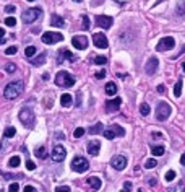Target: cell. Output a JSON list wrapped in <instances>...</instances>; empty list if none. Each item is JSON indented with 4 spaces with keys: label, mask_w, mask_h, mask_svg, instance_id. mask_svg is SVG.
Returning a JSON list of instances; mask_svg holds the SVG:
<instances>
[{
    "label": "cell",
    "mask_w": 185,
    "mask_h": 192,
    "mask_svg": "<svg viewBox=\"0 0 185 192\" xmlns=\"http://www.w3.org/2000/svg\"><path fill=\"white\" fill-rule=\"evenodd\" d=\"M5 72H7V73H13V72H17V65H15V63H7V65H5Z\"/></svg>",
    "instance_id": "8d00e7d4"
},
{
    "label": "cell",
    "mask_w": 185,
    "mask_h": 192,
    "mask_svg": "<svg viewBox=\"0 0 185 192\" xmlns=\"http://www.w3.org/2000/svg\"><path fill=\"white\" fill-rule=\"evenodd\" d=\"M42 42L44 44H55V42H60L63 41V36L60 33H52V31H47V33L42 34Z\"/></svg>",
    "instance_id": "ba28073f"
},
{
    "label": "cell",
    "mask_w": 185,
    "mask_h": 192,
    "mask_svg": "<svg viewBox=\"0 0 185 192\" xmlns=\"http://www.w3.org/2000/svg\"><path fill=\"white\" fill-rule=\"evenodd\" d=\"M156 166H158V163H156L154 158L146 159V163H144V168H146V169H153V168H156Z\"/></svg>",
    "instance_id": "4dcf8cb0"
},
{
    "label": "cell",
    "mask_w": 185,
    "mask_h": 192,
    "mask_svg": "<svg viewBox=\"0 0 185 192\" xmlns=\"http://www.w3.org/2000/svg\"><path fill=\"white\" fill-rule=\"evenodd\" d=\"M50 25L55 28H63L65 26V20L59 17V15H50Z\"/></svg>",
    "instance_id": "ffe728a7"
},
{
    "label": "cell",
    "mask_w": 185,
    "mask_h": 192,
    "mask_svg": "<svg viewBox=\"0 0 185 192\" xmlns=\"http://www.w3.org/2000/svg\"><path fill=\"white\" fill-rule=\"evenodd\" d=\"M46 59H47V54L46 52H42L41 55H38L36 59H31V63H33L34 67H41L44 62H46Z\"/></svg>",
    "instance_id": "7402d4cb"
},
{
    "label": "cell",
    "mask_w": 185,
    "mask_h": 192,
    "mask_svg": "<svg viewBox=\"0 0 185 192\" xmlns=\"http://www.w3.org/2000/svg\"><path fill=\"white\" fill-rule=\"evenodd\" d=\"M23 90H25V83H23L21 80H17V82H11L5 86L3 96H5L7 99H15L23 93Z\"/></svg>",
    "instance_id": "6da1fadb"
},
{
    "label": "cell",
    "mask_w": 185,
    "mask_h": 192,
    "mask_svg": "<svg viewBox=\"0 0 185 192\" xmlns=\"http://www.w3.org/2000/svg\"><path fill=\"white\" fill-rule=\"evenodd\" d=\"M55 85L60 86V88H70V86L75 85V78H73V75H70L68 72L62 70L55 75Z\"/></svg>",
    "instance_id": "7a4b0ae2"
},
{
    "label": "cell",
    "mask_w": 185,
    "mask_h": 192,
    "mask_svg": "<svg viewBox=\"0 0 185 192\" xmlns=\"http://www.w3.org/2000/svg\"><path fill=\"white\" fill-rule=\"evenodd\" d=\"M5 25H7V26H10V28H13L15 25H17V20H15L13 17H10V18H7V20H5Z\"/></svg>",
    "instance_id": "74e56055"
},
{
    "label": "cell",
    "mask_w": 185,
    "mask_h": 192,
    "mask_svg": "<svg viewBox=\"0 0 185 192\" xmlns=\"http://www.w3.org/2000/svg\"><path fill=\"white\" fill-rule=\"evenodd\" d=\"M34 54H36V47L34 46H28L25 49V55H26V57H33Z\"/></svg>",
    "instance_id": "836d02e7"
},
{
    "label": "cell",
    "mask_w": 185,
    "mask_h": 192,
    "mask_svg": "<svg viewBox=\"0 0 185 192\" xmlns=\"http://www.w3.org/2000/svg\"><path fill=\"white\" fill-rule=\"evenodd\" d=\"M177 15L185 17V0H180V2L177 3Z\"/></svg>",
    "instance_id": "83f0119b"
},
{
    "label": "cell",
    "mask_w": 185,
    "mask_h": 192,
    "mask_svg": "<svg viewBox=\"0 0 185 192\" xmlns=\"http://www.w3.org/2000/svg\"><path fill=\"white\" fill-rule=\"evenodd\" d=\"M86 182H88V186H89L91 189H94V190L101 189V186H102L101 179H99L98 176H91V178H88V179H86Z\"/></svg>",
    "instance_id": "d6986e66"
},
{
    "label": "cell",
    "mask_w": 185,
    "mask_h": 192,
    "mask_svg": "<svg viewBox=\"0 0 185 192\" xmlns=\"http://www.w3.org/2000/svg\"><path fill=\"white\" fill-rule=\"evenodd\" d=\"M102 134H104V137H106L107 140H112V138H115L119 135V137H123L125 135V130L122 129L120 125H111L109 129H106V130H102Z\"/></svg>",
    "instance_id": "52a82bcc"
},
{
    "label": "cell",
    "mask_w": 185,
    "mask_h": 192,
    "mask_svg": "<svg viewBox=\"0 0 185 192\" xmlns=\"http://www.w3.org/2000/svg\"><path fill=\"white\" fill-rule=\"evenodd\" d=\"M5 42V29L3 28H0V44Z\"/></svg>",
    "instance_id": "7bdbcfd3"
},
{
    "label": "cell",
    "mask_w": 185,
    "mask_h": 192,
    "mask_svg": "<svg viewBox=\"0 0 185 192\" xmlns=\"http://www.w3.org/2000/svg\"><path fill=\"white\" fill-rule=\"evenodd\" d=\"M55 190H57V192H62V190L68 192V190H70V187H68V186H59V187H57V189H55Z\"/></svg>",
    "instance_id": "bcb514c9"
},
{
    "label": "cell",
    "mask_w": 185,
    "mask_h": 192,
    "mask_svg": "<svg viewBox=\"0 0 185 192\" xmlns=\"http://www.w3.org/2000/svg\"><path fill=\"white\" fill-rule=\"evenodd\" d=\"M17 51H18L17 46H11V47H8V49L5 51V54L7 55H13V54H17Z\"/></svg>",
    "instance_id": "f35d334b"
},
{
    "label": "cell",
    "mask_w": 185,
    "mask_h": 192,
    "mask_svg": "<svg viewBox=\"0 0 185 192\" xmlns=\"http://www.w3.org/2000/svg\"><path fill=\"white\" fill-rule=\"evenodd\" d=\"M102 130H104V129H102V124H101V122H98L96 125L89 127V130H88V132H89L91 135H98V134H101Z\"/></svg>",
    "instance_id": "cb8c5ba5"
},
{
    "label": "cell",
    "mask_w": 185,
    "mask_h": 192,
    "mask_svg": "<svg viewBox=\"0 0 185 192\" xmlns=\"http://www.w3.org/2000/svg\"><path fill=\"white\" fill-rule=\"evenodd\" d=\"M20 163H21L20 156H11L10 161H8V165H10V168H17V166H20Z\"/></svg>",
    "instance_id": "1f68e13d"
},
{
    "label": "cell",
    "mask_w": 185,
    "mask_h": 192,
    "mask_svg": "<svg viewBox=\"0 0 185 192\" xmlns=\"http://www.w3.org/2000/svg\"><path fill=\"white\" fill-rule=\"evenodd\" d=\"M151 153L154 155V156H162V155H164V147H162V145H154V147H151Z\"/></svg>",
    "instance_id": "d4e9b609"
},
{
    "label": "cell",
    "mask_w": 185,
    "mask_h": 192,
    "mask_svg": "<svg viewBox=\"0 0 185 192\" xmlns=\"http://www.w3.org/2000/svg\"><path fill=\"white\" fill-rule=\"evenodd\" d=\"M174 44H175V41H174V38H171V36H166V38H162L161 41L158 42V46H156V51H169V49H172L174 47Z\"/></svg>",
    "instance_id": "8fae6325"
},
{
    "label": "cell",
    "mask_w": 185,
    "mask_h": 192,
    "mask_svg": "<svg viewBox=\"0 0 185 192\" xmlns=\"http://www.w3.org/2000/svg\"><path fill=\"white\" fill-rule=\"evenodd\" d=\"M180 94H182V80H179V82L175 83V86H174V96L179 98Z\"/></svg>",
    "instance_id": "f1b7e54d"
},
{
    "label": "cell",
    "mask_w": 185,
    "mask_h": 192,
    "mask_svg": "<svg viewBox=\"0 0 185 192\" xmlns=\"http://www.w3.org/2000/svg\"><path fill=\"white\" fill-rule=\"evenodd\" d=\"M20 189V186H18V184L17 182H13V184H10V187H8V190L10 192H17Z\"/></svg>",
    "instance_id": "b9f144b4"
},
{
    "label": "cell",
    "mask_w": 185,
    "mask_h": 192,
    "mask_svg": "<svg viewBox=\"0 0 185 192\" xmlns=\"http://www.w3.org/2000/svg\"><path fill=\"white\" fill-rule=\"evenodd\" d=\"M175 176H177V174H175V171H174V169H169L167 173H166V176H164V179L171 182V181H174V179H175Z\"/></svg>",
    "instance_id": "d6a6232c"
},
{
    "label": "cell",
    "mask_w": 185,
    "mask_h": 192,
    "mask_svg": "<svg viewBox=\"0 0 185 192\" xmlns=\"http://www.w3.org/2000/svg\"><path fill=\"white\" fill-rule=\"evenodd\" d=\"M83 29H89V18L86 15L83 17Z\"/></svg>",
    "instance_id": "ab89813d"
},
{
    "label": "cell",
    "mask_w": 185,
    "mask_h": 192,
    "mask_svg": "<svg viewBox=\"0 0 185 192\" xmlns=\"http://www.w3.org/2000/svg\"><path fill=\"white\" fill-rule=\"evenodd\" d=\"M76 106H81V91H78V101H76Z\"/></svg>",
    "instance_id": "816d5d0a"
},
{
    "label": "cell",
    "mask_w": 185,
    "mask_h": 192,
    "mask_svg": "<svg viewBox=\"0 0 185 192\" xmlns=\"http://www.w3.org/2000/svg\"><path fill=\"white\" fill-rule=\"evenodd\" d=\"M99 150H101V142H99V140H91V142L88 143V153H89L91 156H96V155L99 153Z\"/></svg>",
    "instance_id": "2e32d148"
},
{
    "label": "cell",
    "mask_w": 185,
    "mask_h": 192,
    "mask_svg": "<svg viewBox=\"0 0 185 192\" xmlns=\"http://www.w3.org/2000/svg\"><path fill=\"white\" fill-rule=\"evenodd\" d=\"M26 168H28L29 171H33V169H36V165H34L33 161H26Z\"/></svg>",
    "instance_id": "f6af8a7d"
},
{
    "label": "cell",
    "mask_w": 185,
    "mask_h": 192,
    "mask_svg": "<svg viewBox=\"0 0 185 192\" xmlns=\"http://www.w3.org/2000/svg\"><path fill=\"white\" fill-rule=\"evenodd\" d=\"M71 103H73V98H71V94L65 93V94L60 96V104H62L63 107H70Z\"/></svg>",
    "instance_id": "44dd1931"
},
{
    "label": "cell",
    "mask_w": 185,
    "mask_h": 192,
    "mask_svg": "<svg viewBox=\"0 0 185 192\" xmlns=\"http://www.w3.org/2000/svg\"><path fill=\"white\" fill-rule=\"evenodd\" d=\"M106 93H107V96H114L117 93V85H115L114 82H109L106 85Z\"/></svg>",
    "instance_id": "603a6c76"
},
{
    "label": "cell",
    "mask_w": 185,
    "mask_h": 192,
    "mask_svg": "<svg viewBox=\"0 0 185 192\" xmlns=\"http://www.w3.org/2000/svg\"><path fill=\"white\" fill-rule=\"evenodd\" d=\"M112 23H114V20L111 17H107V15H98V17H96V25L104 28V29H109L112 26Z\"/></svg>",
    "instance_id": "4fadbf2b"
},
{
    "label": "cell",
    "mask_w": 185,
    "mask_h": 192,
    "mask_svg": "<svg viewBox=\"0 0 185 192\" xmlns=\"http://www.w3.org/2000/svg\"><path fill=\"white\" fill-rule=\"evenodd\" d=\"M83 135H84V129H83V127L75 129V132H73V137L75 138H80V137H83Z\"/></svg>",
    "instance_id": "d590c367"
},
{
    "label": "cell",
    "mask_w": 185,
    "mask_h": 192,
    "mask_svg": "<svg viewBox=\"0 0 185 192\" xmlns=\"http://www.w3.org/2000/svg\"><path fill=\"white\" fill-rule=\"evenodd\" d=\"M158 67H159V60L156 57H151L150 60H148L146 67H144V70H146L148 75H154L156 70H158Z\"/></svg>",
    "instance_id": "9a60e30c"
},
{
    "label": "cell",
    "mask_w": 185,
    "mask_h": 192,
    "mask_svg": "<svg viewBox=\"0 0 185 192\" xmlns=\"http://www.w3.org/2000/svg\"><path fill=\"white\" fill-rule=\"evenodd\" d=\"M120 104H122V99H120V98H114V99H111V101H107L106 109L109 111V113H114V111H119Z\"/></svg>",
    "instance_id": "ac0fdd59"
},
{
    "label": "cell",
    "mask_w": 185,
    "mask_h": 192,
    "mask_svg": "<svg viewBox=\"0 0 185 192\" xmlns=\"http://www.w3.org/2000/svg\"><path fill=\"white\" fill-rule=\"evenodd\" d=\"M182 69H183V70H185V62H183V63H182Z\"/></svg>",
    "instance_id": "11a10c76"
},
{
    "label": "cell",
    "mask_w": 185,
    "mask_h": 192,
    "mask_svg": "<svg viewBox=\"0 0 185 192\" xmlns=\"http://www.w3.org/2000/svg\"><path fill=\"white\" fill-rule=\"evenodd\" d=\"M5 11H7V13H15V11H17V7H15V5H7Z\"/></svg>",
    "instance_id": "60d3db41"
},
{
    "label": "cell",
    "mask_w": 185,
    "mask_h": 192,
    "mask_svg": "<svg viewBox=\"0 0 185 192\" xmlns=\"http://www.w3.org/2000/svg\"><path fill=\"white\" fill-rule=\"evenodd\" d=\"M25 190H26V192H34L36 189H34L33 186H25Z\"/></svg>",
    "instance_id": "f907efd6"
},
{
    "label": "cell",
    "mask_w": 185,
    "mask_h": 192,
    "mask_svg": "<svg viewBox=\"0 0 185 192\" xmlns=\"http://www.w3.org/2000/svg\"><path fill=\"white\" fill-rule=\"evenodd\" d=\"M104 77H106V70H99L98 73H96V78L98 80H102Z\"/></svg>",
    "instance_id": "ee69618b"
},
{
    "label": "cell",
    "mask_w": 185,
    "mask_h": 192,
    "mask_svg": "<svg viewBox=\"0 0 185 192\" xmlns=\"http://www.w3.org/2000/svg\"><path fill=\"white\" fill-rule=\"evenodd\" d=\"M180 163H182V166H185V153L180 156Z\"/></svg>",
    "instance_id": "db71d44e"
},
{
    "label": "cell",
    "mask_w": 185,
    "mask_h": 192,
    "mask_svg": "<svg viewBox=\"0 0 185 192\" xmlns=\"http://www.w3.org/2000/svg\"><path fill=\"white\" fill-rule=\"evenodd\" d=\"M20 121H21V124H25V127H33L36 122V116L29 107H23L20 111Z\"/></svg>",
    "instance_id": "3957f363"
},
{
    "label": "cell",
    "mask_w": 185,
    "mask_h": 192,
    "mask_svg": "<svg viewBox=\"0 0 185 192\" xmlns=\"http://www.w3.org/2000/svg\"><path fill=\"white\" fill-rule=\"evenodd\" d=\"M158 93L164 94V93H166V86H164V85H159V86H158Z\"/></svg>",
    "instance_id": "7dc6e473"
},
{
    "label": "cell",
    "mask_w": 185,
    "mask_h": 192,
    "mask_svg": "<svg viewBox=\"0 0 185 192\" xmlns=\"http://www.w3.org/2000/svg\"><path fill=\"white\" fill-rule=\"evenodd\" d=\"M71 169H73L75 173H84V171L89 169V163L83 156H75L73 161H71Z\"/></svg>",
    "instance_id": "5b68a950"
},
{
    "label": "cell",
    "mask_w": 185,
    "mask_h": 192,
    "mask_svg": "<svg viewBox=\"0 0 185 192\" xmlns=\"http://www.w3.org/2000/svg\"><path fill=\"white\" fill-rule=\"evenodd\" d=\"M92 42H94V46L98 47V49H106V47L109 46V41H107L106 34H102V33L92 34Z\"/></svg>",
    "instance_id": "7c38bea8"
},
{
    "label": "cell",
    "mask_w": 185,
    "mask_h": 192,
    "mask_svg": "<svg viewBox=\"0 0 185 192\" xmlns=\"http://www.w3.org/2000/svg\"><path fill=\"white\" fill-rule=\"evenodd\" d=\"M111 166L114 168V169H117V171L125 169L127 158L123 156V155H115V156H112V159H111Z\"/></svg>",
    "instance_id": "30bf717a"
},
{
    "label": "cell",
    "mask_w": 185,
    "mask_h": 192,
    "mask_svg": "<svg viewBox=\"0 0 185 192\" xmlns=\"http://www.w3.org/2000/svg\"><path fill=\"white\" fill-rule=\"evenodd\" d=\"M106 62H107V59L104 55H96L94 57V63H98V65H104Z\"/></svg>",
    "instance_id": "e575fe53"
},
{
    "label": "cell",
    "mask_w": 185,
    "mask_h": 192,
    "mask_svg": "<svg viewBox=\"0 0 185 192\" xmlns=\"http://www.w3.org/2000/svg\"><path fill=\"white\" fill-rule=\"evenodd\" d=\"M41 15H42V10L39 8V7H33V8H26L25 11H23L21 18H23L25 23H34Z\"/></svg>",
    "instance_id": "277c9868"
},
{
    "label": "cell",
    "mask_w": 185,
    "mask_h": 192,
    "mask_svg": "<svg viewBox=\"0 0 185 192\" xmlns=\"http://www.w3.org/2000/svg\"><path fill=\"white\" fill-rule=\"evenodd\" d=\"M153 138H162V134H159V132H153Z\"/></svg>",
    "instance_id": "681fc988"
},
{
    "label": "cell",
    "mask_w": 185,
    "mask_h": 192,
    "mask_svg": "<svg viewBox=\"0 0 185 192\" xmlns=\"http://www.w3.org/2000/svg\"><path fill=\"white\" fill-rule=\"evenodd\" d=\"M140 113H141L143 116H148L151 113V107H150V104H148V103H143L141 106H140Z\"/></svg>",
    "instance_id": "f546056e"
},
{
    "label": "cell",
    "mask_w": 185,
    "mask_h": 192,
    "mask_svg": "<svg viewBox=\"0 0 185 192\" xmlns=\"http://www.w3.org/2000/svg\"><path fill=\"white\" fill-rule=\"evenodd\" d=\"M50 156H52V159H54L55 163H60V161H63V159H65V156H67V150L63 148L62 145H55L54 148H52Z\"/></svg>",
    "instance_id": "9c48e42d"
},
{
    "label": "cell",
    "mask_w": 185,
    "mask_h": 192,
    "mask_svg": "<svg viewBox=\"0 0 185 192\" xmlns=\"http://www.w3.org/2000/svg\"><path fill=\"white\" fill-rule=\"evenodd\" d=\"M15 134H17V129H15V127H7L5 132H3V137L11 138V137H15Z\"/></svg>",
    "instance_id": "4316f807"
},
{
    "label": "cell",
    "mask_w": 185,
    "mask_h": 192,
    "mask_svg": "<svg viewBox=\"0 0 185 192\" xmlns=\"http://www.w3.org/2000/svg\"><path fill=\"white\" fill-rule=\"evenodd\" d=\"M171 114H172V109L167 103L162 101L156 106V119H158V121H166V119H169Z\"/></svg>",
    "instance_id": "8992f818"
},
{
    "label": "cell",
    "mask_w": 185,
    "mask_h": 192,
    "mask_svg": "<svg viewBox=\"0 0 185 192\" xmlns=\"http://www.w3.org/2000/svg\"><path fill=\"white\" fill-rule=\"evenodd\" d=\"M123 189H125V190H130V189H132V182L127 181L125 184H123Z\"/></svg>",
    "instance_id": "c3c4849f"
},
{
    "label": "cell",
    "mask_w": 185,
    "mask_h": 192,
    "mask_svg": "<svg viewBox=\"0 0 185 192\" xmlns=\"http://www.w3.org/2000/svg\"><path fill=\"white\" fill-rule=\"evenodd\" d=\"M71 44H73V47H76V49H86L88 47V38L86 36H73Z\"/></svg>",
    "instance_id": "5bb4252c"
},
{
    "label": "cell",
    "mask_w": 185,
    "mask_h": 192,
    "mask_svg": "<svg viewBox=\"0 0 185 192\" xmlns=\"http://www.w3.org/2000/svg\"><path fill=\"white\" fill-rule=\"evenodd\" d=\"M28 2H34V0H28Z\"/></svg>",
    "instance_id": "6f0895ef"
},
{
    "label": "cell",
    "mask_w": 185,
    "mask_h": 192,
    "mask_svg": "<svg viewBox=\"0 0 185 192\" xmlns=\"http://www.w3.org/2000/svg\"><path fill=\"white\" fill-rule=\"evenodd\" d=\"M36 156L38 158H41V159H46L47 158V150H46V147H39L38 150H36Z\"/></svg>",
    "instance_id": "484cf974"
},
{
    "label": "cell",
    "mask_w": 185,
    "mask_h": 192,
    "mask_svg": "<svg viewBox=\"0 0 185 192\" xmlns=\"http://www.w3.org/2000/svg\"><path fill=\"white\" fill-rule=\"evenodd\" d=\"M0 174H2L5 179H13V176H11V174H8V173H0Z\"/></svg>",
    "instance_id": "f5cc1de1"
},
{
    "label": "cell",
    "mask_w": 185,
    "mask_h": 192,
    "mask_svg": "<svg viewBox=\"0 0 185 192\" xmlns=\"http://www.w3.org/2000/svg\"><path fill=\"white\" fill-rule=\"evenodd\" d=\"M63 59H67V60H70V62H75L76 60V55H73L70 51H67V49H60V52H59V62L57 63H62Z\"/></svg>",
    "instance_id": "e0dca14e"
},
{
    "label": "cell",
    "mask_w": 185,
    "mask_h": 192,
    "mask_svg": "<svg viewBox=\"0 0 185 192\" xmlns=\"http://www.w3.org/2000/svg\"><path fill=\"white\" fill-rule=\"evenodd\" d=\"M73 2H76V3H80V2H81V0H73Z\"/></svg>",
    "instance_id": "9f6ffc18"
}]
</instances>
